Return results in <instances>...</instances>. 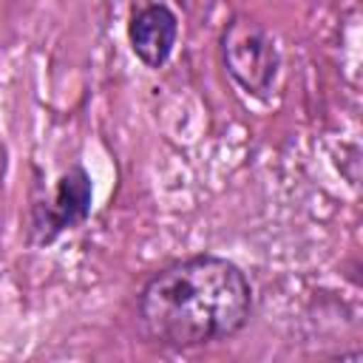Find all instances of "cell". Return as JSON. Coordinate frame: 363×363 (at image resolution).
Returning <instances> with one entry per match:
<instances>
[{"instance_id":"obj_3","label":"cell","mask_w":363,"mask_h":363,"mask_svg":"<svg viewBox=\"0 0 363 363\" xmlns=\"http://www.w3.org/2000/svg\"><path fill=\"white\" fill-rule=\"evenodd\" d=\"M176 34H179L176 14L162 3H150L139 9L130 17V28H128L133 54L150 68H159L167 62L176 45Z\"/></svg>"},{"instance_id":"obj_4","label":"cell","mask_w":363,"mask_h":363,"mask_svg":"<svg viewBox=\"0 0 363 363\" xmlns=\"http://www.w3.org/2000/svg\"><path fill=\"white\" fill-rule=\"evenodd\" d=\"M88 210H91V179L82 167H71L60 179L51 204L45 207L43 216H37L34 227L40 230V238L48 241L57 233L79 224L88 216Z\"/></svg>"},{"instance_id":"obj_2","label":"cell","mask_w":363,"mask_h":363,"mask_svg":"<svg viewBox=\"0 0 363 363\" xmlns=\"http://www.w3.org/2000/svg\"><path fill=\"white\" fill-rule=\"evenodd\" d=\"M224 65L238 88L255 99H269L278 79V48L275 40L250 20H233L221 37Z\"/></svg>"},{"instance_id":"obj_1","label":"cell","mask_w":363,"mask_h":363,"mask_svg":"<svg viewBox=\"0 0 363 363\" xmlns=\"http://www.w3.org/2000/svg\"><path fill=\"white\" fill-rule=\"evenodd\" d=\"M252 309L247 275L227 258L193 255L159 269L139 292L145 332L176 349L235 335Z\"/></svg>"}]
</instances>
